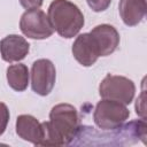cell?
I'll use <instances>...</instances> for the list:
<instances>
[{
	"mask_svg": "<svg viewBox=\"0 0 147 147\" xmlns=\"http://www.w3.org/2000/svg\"><path fill=\"white\" fill-rule=\"evenodd\" d=\"M41 124L44 129L41 146L69 145L79 130L77 109L69 103L55 105L49 113V121Z\"/></svg>",
	"mask_w": 147,
	"mask_h": 147,
	"instance_id": "1",
	"label": "cell"
},
{
	"mask_svg": "<svg viewBox=\"0 0 147 147\" xmlns=\"http://www.w3.org/2000/svg\"><path fill=\"white\" fill-rule=\"evenodd\" d=\"M56 80V70L53 62L48 59L36 60L31 68V87L34 93L48 95Z\"/></svg>",
	"mask_w": 147,
	"mask_h": 147,
	"instance_id": "6",
	"label": "cell"
},
{
	"mask_svg": "<svg viewBox=\"0 0 147 147\" xmlns=\"http://www.w3.org/2000/svg\"><path fill=\"white\" fill-rule=\"evenodd\" d=\"M20 29L24 36L37 40L47 39L54 32L48 16L39 8L28 9L23 13L20 20Z\"/></svg>",
	"mask_w": 147,
	"mask_h": 147,
	"instance_id": "5",
	"label": "cell"
},
{
	"mask_svg": "<svg viewBox=\"0 0 147 147\" xmlns=\"http://www.w3.org/2000/svg\"><path fill=\"white\" fill-rule=\"evenodd\" d=\"M144 98H145V91H142L141 95L137 99V103H136V113L138 115H140L142 117V119H145V101H144Z\"/></svg>",
	"mask_w": 147,
	"mask_h": 147,
	"instance_id": "16",
	"label": "cell"
},
{
	"mask_svg": "<svg viewBox=\"0 0 147 147\" xmlns=\"http://www.w3.org/2000/svg\"><path fill=\"white\" fill-rule=\"evenodd\" d=\"M9 110L8 107L3 103L0 102V136L6 131L8 122H9Z\"/></svg>",
	"mask_w": 147,
	"mask_h": 147,
	"instance_id": "13",
	"label": "cell"
},
{
	"mask_svg": "<svg viewBox=\"0 0 147 147\" xmlns=\"http://www.w3.org/2000/svg\"><path fill=\"white\" fill-rule=\"evenodd\" d=\"M16 133L20 138L36 146H41L44 139L42 124L32 115H20L16 118Z\"/></svg>",
	"mask_w": 147,
	"mask_h": 147,
	"instance_id": "10",
	"label": "cell"
},
{
	"mask_svg": "<svg viewBox=\"0 0 147 147\" xmlns=\"http://www.w3.org/2000/svg\"><path fill=\"white\" fill-rule=\"evenodd\" d=\"M30 51L26 39L18 34H9L0 40V54L3 61L8 63L23 60Z\"/></svg>",
	"mask_w": 147,
	"mask_h": 147,
	"instance_id": "9",
	"label": "cell"
},
{
	"mask_svg": "<svg viewBox=\"0 0 147 147\" xmlns=\"http://www.w3.org/2000/svg\"><path fill=\"white\" fill-rule=\"evenodd\" d=\"M8 85L17 92L25 91L29 84V69L23 63L11 64L6 71Z\"/></svg>",
	"mask_w": 147,
	"mask_h": 147,
	"instance_id": "12",
	"label": "cell"
},
{
	"mask_svg": "<svg viewBox=\"0 0 147 147\" xmlns=\"http://www.w3.org/2000/svg\"><path fill=\"white\" fill-rule=\"evenodd\" d=\"M130 116L126 105L115 100L102 99L94 109L93 119L98 127L102 130H115L121 127Z\"/></svg>",
	"mask_w": 147,
	"mask_h": 147,
	"instance_id": "3",
	"label": "cell"
},
{
	"mask_svg": "<svg viewBox=\"0 0 147 147\" xmlns=\"http://www.w3.org/2000/svg\"><path fill=\"white\" fill-rule=\"evenodd\" d=\"M134 93V83L124 76L108 74L99 85V94L102 99L115 100L123 105H130Z\"/></svg>",
	"mask_w": 147,
	"mask_h": 147,
	"instance_id": "4",
	"label": "cell"
},
{
	"mask_svg": "<svg viewBox=\"0 0 147 147\" xmlns=\"http://www.w3.org/2000/svg\"><path fill=\"white\" fill-rule=\"evenodd\" d=\"M72 55L83 67L93 65L100 57L98 46L90 32L79 34L72 44Z\"/></svg>",
	"mask_w": 147,
	"mask_h": 147,
	"instance_id": "7",
	"label": "cell"
},
{
	"mask_svg": "<svg viewBox=\"0 0 147 147\" xmlns=\"http://www.w3.org/2000/svg\"><path fill=\"white\" fill-rule=\"evenodd\" d=\"M47 16L54 31L67 39L77 36L85 23L78 6L69 0H53L48 7Z\"/></svg>",
	"mask_w": 147,
	"mask_h": 147,
	"instance_id": "2",
	"label": "cell"
},
{
	"mask_svg": "<svg viewBox=\"0 0 147 147\" xmlns=\"http://www.w3.org/2000/svg\"><path fill=\"white\" fill-rule=\"evenodd\" d=\"M90 33L95 40L100 56L113 54L119 45V33L110 24H99Z\"/></svg>",
	"mask_w": 147,
	"mask_h": 147,
	"instance_id": "8",
	"label": "cell"
},
{
	"mask_svg": "<svg viewBox=\"0 0 147 147\" xmlns=\"http://www.w3.org/2000/svg\"><path fill=\"white\" fill-rule=\"evenodd\" d=\"M118 11L125 25L136 26L146 16V0H119Z\"/></svg>",
	"mask_w": 147,
	"mask_h": 147,
	"instance_id": "11",
	"label": "cell"
},
{
	"mask_svg": "<svg viewBox=\"0 0 147 147\" xmlns=\"http://www.w3.org/2000/svg\"><path fill=\"white\" fill-rule=\"evenodd\" d=\"M88 7L95 11V13H99V11H103L106 10L110 3H111V0H86Z\"/></svg>",
	"mask_w": 147,
	"mask_h": 147,
	"instance_id": "14",
	"label": "cell"
},
{
	"mask_svg": "<svg viewBox=\"0 0 147 147\" xmlns=\"http://www.w3.org/2000/svg\"><path fill=\"white\" fill-rule=\"evenodd\" d=\"M20 3L22 5V7H24L28 10V9L40 8L41 5L44 3V0H20Z\"/></svg>",
	"mask_w": 147,
	"mask_h": 147,
	"instance_id": "15",
	"label": "cell"
}]
</instances>
